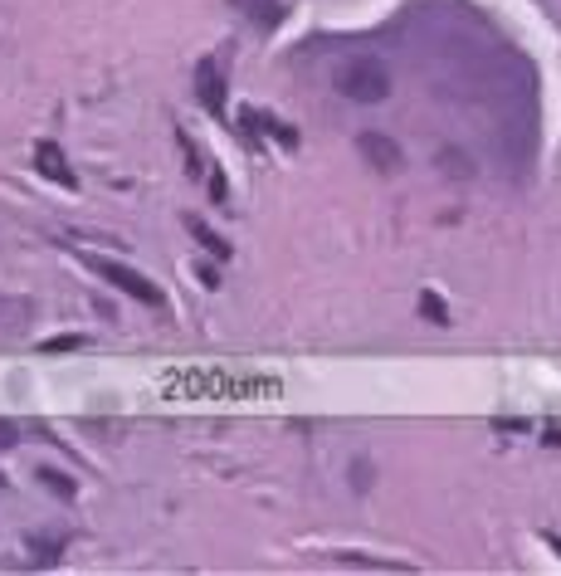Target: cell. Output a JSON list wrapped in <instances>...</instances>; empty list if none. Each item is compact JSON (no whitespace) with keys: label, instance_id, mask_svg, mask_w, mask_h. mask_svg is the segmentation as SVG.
I'll return each mask as SVG.
<instances>
[{"label":"cell","instance_id":"cell-1","mask_svg":"<svg viewBox=\"0 0 561 576\" xmlns=\"http://www.w3.org/2000/svg\"><path fill=\"white\" fill-rule=\"evenodd\" d=\"M337 93L352 98V103H381V98H390V68L381 59H371V54L347 59L337 68Z\"/></svg>","mask_w":561,"mask_h":576},{"label":"cell","instance_id":"cell-2","mask_svg":"<svg viewBox=\"0 0 561 576\" xmlns=\"http://www.w3.org/2000/svg\"><path fill=\"white\" fill-rule=\"evenodd\" d=\"M83 264H88L93 274H103L112 288H122L128 298L137 303H147V308H166V293L151 284V278H142L137 269H128V264H118V259H103V255H83Z\"/></svg>","mask_w":561,"mask_h":576},{"label":"cell","instance_id":"cell-3","mask_svg":"<svg viewBox=\"0 0 561 576\" xmlns=\"http://www.w3.org/2000/svg\"><path fill=\"white\" fill-rule=\"evenodd\" d=\"M35 172H39V176H49L54 186L78 191V176H74V166H68V157H64V147H59V142H35Z\"/></svg>","mask_w":561,"mask_h":576},{"label":"cell","instance_id":"cell-4","mask_svg":"<svg viewBox=\"0 0 561 576\" xmlns=\"http://www.w3.org/2000/svg\"><path fill=\"white\" fill-rule=\"evenodd\" d=\"M195 98L205 103L210 118H224V74L215 59H201L195 64Z\"/></svg>","mask_w":561,"mask_h":576},{"label":"cell","instance_id":"cell-5","mask_svg":"<svg viewBox=\"0 0 561 576\" xmlns=\"http://www.w3.org/2000/svg\"><path fill=\"white\" fill-rule=\"evenodd\" d=\"M357 152L376 166V172H400V147L390 142V137H381V132H361Z\"/></svg>","mask_w":561,"mask_h":576},{"label":"cell","instance_id":"cell-6","mask_svg":"<svg viewBox=\"0 0 561 576\" xmlns=\"http://www.w3.org/2000/svg\"><path fill=\"white\" fill-rule=\"evenodd\" d=\"M240 16H249L259 25V30H274L278 20H284V0H230Z\"/></svg>","mask_w":561,"mask_h":576},{"label":"cell","instance_id":"cell-7","mask_svg":"<svg viewBox=\"0 0 561 576\" xmlns=\"http://www.w3.org/2000/svg\"><path fill=\"white\" fill-rule=\"evenodd\" d=\"M64 532H39V538H30V561L35 567H54V561L64 557Z\"/></svg>","mask_w":561,"mask_h":576},{"label":"cell","instance_id":"cell-8","mask_svg":"<svg viewBox=\"0 0 561 576\" xmlns=\"http://www.w3.org/2000/svg\"><path fill=\"white\" fill-rule=\"evenodd\" d=\"M186 230L195 235V240H201V249H205V255H215V259H230V240L210 230V225H205L201 215H186Z\"/></svg>","mask_w":561,"mask_h":576},{"label":"cell","instance_id":"cell-9","mask_svg":"<svg viewBox=\"0 0 561 576\" xmlns=\"http://www.w3.org/2000/svg\"><path fill=\"white\" fill-rule=\"evenodd\" d=\"M35 479L45 484L54 498H64V503H74V494H78V488H74V479H68L64 469H35Z\"/></svg>","mask_w":561,"mask_h":576},{"label":"cell","instance_id":"cell-10","mask_svg":"<svg viewBox=\"0 0 561 576\" xmlns=\"http://www.w3.org/2000/svg\"><path fill=\"white\" fill-rule=\"evenodd\" d=\"M78 347H88V337H83V332H59V337H45L39 352L54 357V352H78Z\"/></svg>","mask_w":561,"mask_h":576},{"label":"cell","instance_id":"cell-11","mask_svg":"<svg viewBox=\"0 0 561 576\" xmlns=\"http://www.w3.org/2000/svg\"><path fill=\"white\" fill-rule=\"evenodd\" d=\"M420 318L434 322V328H444V322H449V308H444L440 293H420Z\"/></svg>","mask_w":561,"mask_h":576},{"label":"cell","instance_id":"cell-12","mask_svg":"<svg viewBox=\"0 0 561 576\" xmlns=\"http://www.w3.org/2000/svg\"><path fill=\"white\" fill-rule=\"evenodd\" d=\"M210 201H215V205H230V181H224L220 166L210 172Z\"/></svg>","mask_w":561,"mask_h":576},{"label":"cell","instance_id":"cell-13","mask_svg":"<svg viewBox=\"0 0 561 576\" xmlns=\"http://www.w3.org/2000/svg\"><path fill=\"white\" fill-rule=\"evenodd\" d=\"M20 445V430H16V420H0V449H16Z\"/></svg>","mask_w":561,"mask_h":576},{"label":"cell","instance_id":"cell-14","mask_svg":"<svg viewBox=\"0 0 561 576\" xmlns=\"http://www.w3.org/2000/svg\"><path fill=\"white\" fill-rule=\"evenodd\" d=\"M201 284H205V288H220V274H215V264H201Z\"/></svg>","mask_w":561,"mask_h":576},{"label":"cell","instance_id":"cell-15","mask_svg":"<svg viewBox=\"0 0 561 576\" xmlns=\"http://www.w3.org/2000/svg\"><path fill=\"white\" fill-rule=\"evenodd\" d=\"M546 542H552V552H561V538H552V532H546Z\"/></svg>","mask_w":561,"mask_h":576}]
</instances>
